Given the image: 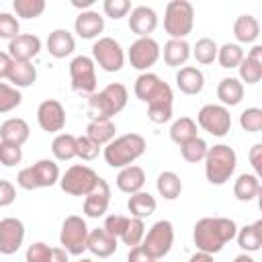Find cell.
I'll use <instances>...</instances> for the list:
<instances>
[{
  "label": "cell",
  "mask_w": 262,
  "mask_h": 262,
  "mask_svg": "<svg viewBox=\"0 0 262 262\" xmlns=\"http://www.w3.org/2000/svg\"><path fill=\"white\" fill-rule=\"evenodd\" d=\"M23 160V147L8 143V141H0V164L6 168H12L16 164H20Z\"/></svg>",
  "instance_id": "bcb514c9"
},
{
  "label": "cell",
  "mask_w": 262,
  "mask_h": 262,
  "mask_svg": "<svg viewBox=\"0 0 262 262\" xmlns=\"http://www.w3.org/2000/svg\"><path fill=\"white\" fill-rule=\"evenodd\" d=\"M156 188H158V194L166 201H176L182 192V180L176 172L172 170H164L158 174V180H156Z\"/></svg>",
  "instance_id": "e575fe53"
},
{
  "label": "cell",
  "mask_w": 262,
  "mask_h": 262,
  "mask_svg": "<svg viewBox=\"0 0 262 262\" xmlns=\"http://www.w3.org/2000/svg\"><path fill=\"white\" fill-rule=\"evenodd\" d=\"M74 31L80 39H98L104 31V16L96 10H84L74 20Z\"/></svg>",
  "instance_id": "d6986e66"
},
{
  "label": "cell",
  "mask_w": 262,
  "mask_h": 262,
  "mask_svg": "<svg viewBox=\"0 0 262 262\" xmlns=\"http://www.w3.org/2000/svg\"><path fill=\"white\" fill-rule=\"evenodd\" d=\"M174 80H176V88L182 94H188V96H194V94H199L205 88V76L194 66H182L176 72Z\"/></svg>",
  "instance_id": "44dd1931"
},
{
  "label": "cell",
  "mask_w": 262,
  "mask_h": 262,
  "mask_svg": "<svg viewBox=\"0 0 262 262\" xmlns=\"http://www.w3.org/2000/svg\"><path fill=\"white\" fill-rule=\"evenodd\" d=\"M102 90L108 94V98L113 100V104H115L117 111L121 113V111L125 108V104H127V98H129V92H127L125 84H121V82H113V84L104 86Z\"/></svg>",
  "instance_id": "f907efd6"
},
{
  "label": "cell",
  "mask_w": 262,
  "mask_h": 262,
  "mask_svg": "<svg viewBox=\"0 0 262 262\" xmlns=\"http://www.w3.org/2000/svg\"><path fill=\"white\" fill-rule=\"evenodd\" d=\"M37 123L47 133H59L66 127V108L59 100L47 98L37 108Z\"/></svg>",
  "instance_id": "9a60e30c"
},
{
  "label": "cell",
  "mask_w": 262,
  "mask_h": 262,
  "mask_svg": "<svg viewBox=\"0 0 262 262\" xmlns=\"http://www.w3.org/2000/svg\"><path fill=\"white\" fill-rule=\"evenodd\" d=\"M129 31L139 37H149L158 27V14L149 6H135L129 14Z\"/></svg>",
  "instance_id": "ac0fdd59"
},
{
  "label": "cell",
  "mask_w": 262,
  "mask_h": 262,
  "mask_svg": "<svg viewBox=\"0 0 262 262\" xmlns=\"http://www.w3.org/2000/svg\"><path fill=\"white\" fill-rule=\"evenodd\" d=\"M70 84L72 90L78 94H92L96 92L98 80H96V66L92 57L88 55H76L70 61Z\"/></svg>",
  "instance_id": "8fae6325"
},
{
  "label": "cell",
  "mask_w": 262,
  "mask_h": 262,
  "mask_svg": "<svg viewBox=\"0 0 262 262\" xmlns=\"http://www.w3.org/2000/svg\"><path fill=\"white\" fill-rule=\"evenodd\" d=\"M239 127L248 133H258L262 131V108L250 106L239 115Z\"/></svg>",
  "instance_id": "f6af8a7d"
},
{
  "label": "cell",
  "mask_w": 262,
  "mask_h": 262,
  "mask_svg": "<svg viewBox=\"0 0 262 262\" xmlns=\"http://www.w3.org/2000/svg\"><path fill=\"white\" fill-rule=\"evenodd\" d=\"M119 248V239L117 237H111L102 227H96V229H90L88 231V242H86V250L92 252L94 256L98 258H108L117 252Z\"/></svg>",
  "instance_id": "ffe728a7"
},
{
  "label": "cell",
  "mask_w": 262,
  "mask_h": 262,
  "mask_svg": "<svg viewBox=\"0 0 262 262\" xmlns=\"http://www.w3.org/2000/svg\"><path fill=\"white\" fill-rule=\"evenodd\" d=\"M115 133H117V127L113 123V119H102V121H90L86 125V137L90 141H94L98 147L111 143L115 139Z\"/></svg>",
  "instance_id": "d6a6232c"
},
{
  "label": "cell",
  "mask_w": 262,
  "mask_h": 262,
  "mask_svg": "<svg viewBox=\"0 0 262 262\" xmlns=\"http://www.w3.org/2000/svg\"><path fill=\"white\" fill-rule=\"evenodd\" d=\"M31 137V127L20 117H10L0 125V141H8L14 145H25Z\"/></svg>",
  "instance_id": "7402d4cb"
},
{
  "label": "cell",
  "mask_w": 262,
  "mask_h": 262,
  "mask_svg": "<svg viewBox=\"0 0 262 262\" xmlns=\"http://www.w3.org/2000/svg\"><path fill=\"white\" fill-rule=\"evenodd\" d=\"M145 137L139 135V133H125V135H119L115 137L111 143L104 145L102 149V156H104V162L111 166V168H125V166H131L135 160H139L143 154H145Z\"/></svg>",
  "instance_id": "7a4b0ae2"
},
{
  "label": "cell",
  "mask_w": 262,
  "mask_h": 262,
  "mask_svg": "<svg viewBox=\"0 0 262 262\" xmlns=\"http://www.w3.org/2000/svg\"><path fill=\"white\" fill-rule=\"evenodd\" d=\"M16 199V186L10 180H0V209L12 205Z\"/></svg>",
  "instance_id": "db71d44e"
},
{
  "label": "cell",
  "mask_w": 262,
  "mask_h": 262,
  "mask_svg": "<svg viewBox=\"0 0 262 262\" xmlns=\"http://www.w3.org/2000/svg\"><path fill=\"white\" fill-rule=\"evenodd\" d=\"M45 45H47L49 55H53L55 59H63V57H68V55L74 53V49H76V39H74V35H72L70 31H66V29H55V31L49 33Z\"/></svg>",
  "instance_id": "d4e9b609"
},
{
  "label": "cell",
  "mask_w": 262,
  "mask_h": 262,
  "mask_svg": "<svg viewBox=\"0 0 262 262\" xmlns=\"http://www.w3.org/2000/svg\"><path fill=\"white\" fill-rule=\"evenodd\" d=\"M12 68V57L6 51H0V80L8 78V72Z\"/></svg>",
  "instance_id": "6f0895ef"
},
{
  "label": "cell",
  "mask_w": 262,
  "mask_h": 262,
  "mask_svg": "<svg viewBox=\"0 0 262 262\" xmlns=\"http://www.w3.org/2000/svg\"><path fill=\"white\" fill-rule=\"evenodd\" d=\"M196 127L207 131L213 137H225L231 129V115L229 108L223 104H205L196 115Z\"/></svg>",
  "instance_id": "7c38bea8"
},
{
  "label": "cell",
  "mask_w": 262,
  "mask_h": 262,
  "mask_svg": "<svg viewBox=\"0 0 262 262\" xmlns=\"http://www.w3.org/2000/svg\"><path fill=\"white\" fill-rule=\"evenodd\" d=\"M203 162H205L207 180L215 186H221L233 176L235 166H237V156L233 147H229L227 143H217L207 149V156Z\"/></svg>",
  "instance_id": "3957f363"
},
{
  "label": "cell",
  "mask_w": 262,
  "mask_h": 262,
  "mask_svg": "<svg viewBox=\"0 0 262 262\" xmlns=\"http://www.w3.org/2000/svg\"><path fill=\"white\" fill-rule=\"evenodd\" d=\"M78 262H94V260H90V258H82V260H78Z\"/></svg>",
  "instance_id": "be15d7a7"
},
{
  "label": "cell",
  "mask_w": 262,
  "mask_h": 262,
  "mask_svg": "<svg viewBox=\"0 0 262 262\" xmlns=\"http://www.w3.org/2000/svg\"><path fill=\"white\" fill-rule=\"evenodd\" d=\"M194 27V6L188 0H170L164 10V31L170 39H184Z\"/></svg>",
  "instance_id": "5b68a950"
},
{
  "label": "cell",
  "mask_w": 262,
  "mask_h": 262,
  "mask_svg": "<svg viewBox=\"0 0 262 262\" xmlns=\"http://www.w3.org/2000/svg\"><path fill=\"white\" fill-rule=\"evenodd\" d=\"M188 262H215V258L211 254H205V252H194L188 258Z\"/></svg>",
  "instance_id": "680465c9"
},
{
  "label": "cell",
  "mask_w": 262,
  "mask_h": 262,
  "mask_svg": "<svg viewBox=\"0 0 262 262\" xmlns=\"http://www.w3.org/2000/svg\"><path fill=\"white\" fill-rule=\"evenodd\" d=\"M233 37L239 43H256L260 37V23L252 14H239L233 23Z\"/></svg>",
  "instance_id": "83f0119b"
},
{
  "label": "cell",
  "mask_w": 262,
  "mask_h": 262,
  "mask_svg": "<svg viewBox=\"0 0 262 262\" xmlns=\"http://www.w3.org/2000/svg\"><path fill=\"white\" fill-rule=\"evenodd\" d=\"M100 176L86 164H74L59 176V186L66 194L72 196H86L98 184Z\"/></svg>",
  "instance_id": "8992f818"
},
{
  "label": "cell",
  "mask_w": 262,
  "mask_h": 262,
  "mask_svg": "<svg viewBox=\"0 0 262 262\" xmlns=\"http://www.w3.org/2000/svg\"><path fill=\"white\" fill-rule=\"evenodd\" d=\"M12 10L20 18H37L45 10V0H12Z\"/></svg>",
  "instance_id": "b9f144b4"
},
{
  "label": "cell",
  "mask_w": 262,
  "mask_h": 262,
  "mask_svg": "<svg viewBox=\"0 0 262 262\" xmlns=\"http://www.w3.org/2000/svg\"><path fill=\"white\" fill-rule=\"evenodd\" d=\"M92 61L100 70L115 74L121 72L125 66V51L121 43L113 37H98L92 45Z\"/></svg>",
  "instance_id": "9c48e42d"
},
{
  "label": "cell",
  "mask_w": 262,
  "mask_h": 262,
  "mask_svg": "<svg viewBox=\"0 0 262 262\" xmlns=\"http://www.w3.org/2000/svg\"><path fill=\"white\" fill-rule=\"evenodd\" d=\"M143 235H145V223L143 219H135V217H129L127 221V227L123 231V235L119 237L125 246L129 248H135V246H141L143 242Z\"/></svg>",
  "instance_id": "60d3db41"
},
{
  "label": "cell",
  "mask_w": 262,
  "mask_h": 262,
  "mask_svg": "<svg viewBox=\"0 0 262 262\" xmlns=\"http://www.w3.org/2000/svg\"><path fill=\"white\" fill-rule=\"evenodd\" d=\"M172 244H174V225L168 219H160L145 231L141 248L151 260H162L164 256L170 254Z\"/></svg>",
  "instance_id": "52a82bcc"
},
{
  "label": "cell",
  "mask_w": 262,
  "mask_h": 262,
  "mask_svg": "<svg viewBox=\"0 0 262 262\" xmlns=\"http://www.w3.org/2000/svg\"><path fill=\"white\" fill-rule=\"evenodd\" d=\"M98 154H100V147L94 141H90L86 135L76 137V158H80L84 162H92L98 158Z\"/></svg>",
  "instance_id": "7dc6e473"
},
{
  "label": "cell",
  "mask_w": 262,
  "mask_h": 262,
  "mask_svg": "<svg viewBox=\"0 0 262 262\" xmlns=\"http://www.w3.org/2000/svg\"><path fill=\"white\" fill-rule=\"evenodd\" d=\"M92 4H94V0H72V6H74V8H80L82 12H84V10H90Z\"/></svg>",
  "instance_id": "94428289"
},
{
  "label": "cell",
  "mask_w": 262,
  "mask_h": 262,
  "mask_svg": "<svg viewBox=\"0 0 262 262\" xmlns=\"http://www.w3.org/2000/svg\"><path fill=\"white\" fill-rule=\"evenodd\" d=\"M127 262H154L145 250L141 246H135V248H129V254H127Z\"/></svg>",
  "instance_id": "9f6ffc18"
},
{
  "label": "cell",
  "mask_w": 262,
  "mask_h": 262,
  "mask_svg": "<svg viewBox=\"0 0 262 262\" xmlns=\"http://www.w3.org/2000/svg\"><path fill=\"white\" fill-rule=\"evenodd\" d=\"M196 133H199V131H196V121L190 119V117H180V119H176V121L172 123V127H170V139H172L176 145H182V143L194 139Z\"/></svg>",
  "instance_id": "8d00e7d4"
},
{
  "label": "cell",
  "mask_w": 262,
  "mask_h": 262,
  "mask_svg": "<svg viewBox=\"0 0 262 262\" xmlns=\"http://www.w3.org/2000/svg\"><path fill=\"white\" fill-rule=\"evenodd\" d=\"M102 12L108 18L119 20V18H123L131 12V2L129 0H104L102 2Z\"/></svg>",
  "instance_id": "681fc988"
},
{
  "label": "cell",
  "mask_w": 262,
  "mask_h": 262,
  "mask_svg": "<svg viewBox=\"0 0 262 262\" xmlns=\"http://www.w3.org/2000/svg\"><path fill=\"white\" fill-rule=\"evenodd\" d=\"M237 225L229 217H203L194 223L192 239L199 252L205 254H217L223 250V246L231 239H235Z\"/></svg>",
  "instance_id": "6da1fadb"
},
{
  "label": "cell",
  "mask_w": 262,
  "mask_h": 262,
  "mask_svg": "<svg viewBox=\"0 0 262 262\" xmlns=\"http://www.w3.org/2000/svg\"><path fill=\"white\" fill-rule=\"evenodd\" d=\"M217 98L221 100V104L227 106H237L244 98V84L237 78H221V82L217 84Z\"/></svg>",
  "instance_id": "f546056e"
},
{
  "label": "cell",
  "mask_w": 262,
  "mask_h": 262,
  "mask_svg": "<svg viewBox=\"0 0 262 262\" xmlns=\"http://www.w3.org/2000/svg\"><path fill=\"white\" fill-rule=\"evenodd\" d=\"M248 59H254V61H260L262 63V45H254L250 51H248V55H246Z\"/></svg>",
  "instance_id": "91938a15"
},
{
  "label": "cell",
  "mask_w": 262,
  "mask_h": 262,
  "mask_svg": "<svg viewBox=\"0 0 262 262\" xmlns=\"http://www.w3.org/2000/svg\"><path fill=\"white\" fill-rule=\"evenodd\" d=\"M147 119L156 125H164L172 119V104L166 102H156V104H147Z\"/></svg>",
  "instance_id": "816d5d0a"
},
{
  "label": "cell",
  "mask_w": 262,
  "mask_h": 262,
  "mask_svg": "<svg viewBox=\"0 0 262 262\" xmlns=\"http://www.w3.org/2000/svg\"><path fill=\"white\" fill-rule=\"evenodd\" d=\"M20 35V23L14 14L10 12H0V39L12 41L14 37Z\"/></svg>",
  "instance_id": "c3c4849f"
},
{
  "label": "cell",
  "mask_w": 262,
  "mask_h": 262,
  "mask_svg": "<svg viewBox=\"0 0 262 262\" xmlns=\"http://www.w3.org/2000/svg\"><path fill=\"white\" fill-rule=\"evenodd\" d=\"M244 57H246V53H244L242 45H237V43H223L221 47H217V61L225 70L237 68Z\"/></svg>",
  "instance_id": "74e56055"
},
{
  "label": "cell",
  "mask_w": 262,
  "mask_h": 262,
  "mask_svg": "<svg viewBox=\"0 0 262 262\" xmlns=\"http://www.w3.org/2000/svg\"><path fill=\"white\" fill-rule=\"evenodd\" d=\"M237 72H239V82L244 84H258L262 80V63L260 61H254V59H248L244 57L242 63L237 66Z\"/></svg>",
  "instance_id": "ee69618b"
},
{
  "label": "cell",
  "mask_w": 262,
  "mask_h": 262,
  "mask_svg": "<svg viewBox=\"0 0 262 262\" xmlns=\"http://www.w3.org/2000/svg\"><path fill=\"white\" fill-rule=\"evenodd\" d=\"M59 166L55 160H49V158H43V160H37L33 166H27L23 168L18 174H16V184L25 190H37V188H51L53 184L59 182Z\"/></svg>",
  "instance_id": "277c9868"
},
{
  "label": "cell",
  "mask_w": 262,
  "mask_h": 262,
  "mask_svg": "<svg viewBox=\"0 0 262 262\" xmlns=\"http://www.w3.org/2000/svg\"><path fill=\"white\" fill-rule=\"evenodd\" d=\"M51 154L57 162H70L76 158V135L72 133H57L51 141Z\"/></svg>",
  "instance_id": "d590c367"
},
{
  "label": "cell",
  "mask_w": 262,
  "mask_h": 262,
  "mask_svg": "<svg viewBox=\"0 0 262 262\" xmlns=\"http://www.w3.org/2000/svg\"><path fill=\"white\" fill-rule=\"evenodd\" d=\"M235 239H237V246L246 254L258 252L262 248V219H258V221H254V223L244 225L242 229H237Z\"/></svg>",
  "instance_id": "4316f807"
},
{
  "label": "cell",
  "mask_w": 262,
  "mask_h": 262,
  "mask_svg": "<svg viewBox=\"0 0 262 262\" xmlns=\"http://www.w3.org/2000/svg\"><path fill=\"white\" fill-rule=\"evenodd\" d=\"M88 225L84 217L80 215H68L61 223L59 231V244L70 256H82L86 252V242H88Z\"/></svg>",
  "instance_id": "30bf717a"
},
{
  "label": "cell",
  "mask_w": 262,
  "mask_h": 262,
  "mask_svg": "<svg viewBox=\"0 0 262 262\" xmlns=\"http://www.w3.org/2000/svg\"><path fill=\"white\" fill-rule=\"evenodd\" d=\"M20 102H23L20 90L10 86V84H6V82H0V115L14 111Z\"/></svg>",
  "instance_id": "7bdbcfd3"
},
{
  "label": "cell",
  "mask_w": 262,
  "mask_h": 262,
  "mask_svg": "<svg viewBox=\"0 0 262 262\" xmlns=\"http://www.w3.org/2000/svg\"><path fill=\"white\" fill-rule=\"evenodd\" d=\"M41 51V39L33 33H20L12 41H8V55L12 61H31Z\"/></svg>",
  "instance_id": "e0dca14e"
},
{
  "label": "cell",
  "mask_w": 262,
  "mask_h": 262,
  "mask_svg": "<svg viewBox=\"0 0 262 262\" xmlns=\"http://www.w3.org/2000/svg\"><path fill=\"white\" fill-rule=\"evenodd\" d=\"M162 55H164L166 66H170V68H180V66H184V63L188 61V57H190V45L186 43V39H168V41L164 43Z\"/></svg>",
  "instance_id": "f1b7e54d"
},
{
  "label": "cell",
  "mask_w": 262,
  "mask_h": 262,
  "mask_svg": "<svg viewBox=\"0 0 262 262\" xmlns=\"http://www.w3.org/2000/svg\"><path fill=\"white\" fill-rule=\"evenodd\" d=\"M133 92H135V96H137L141 102H147V104H156V102L172 104V100H174V94H172L170 84H166V82H164L158 74H154V72H143V74H139L137 80H135Z\"/></svg>",
  "instance_id": "ba28073f"
},
{
  "label": "cell",
  "mask_w": 262,
  "mask_h": 262,
  "mask_svg": "<svg viewBox=\"0 0 262 262\" xmlns=\"http://www.w3.org/2000/svg\"><path fill=\"white\" fill-rule=\"evenodd\" d=\"M207 149H209L207 141L196 135L194 139H190V141H186V143L180 145V156H182V160L188 162V164H199V162L205 160Z\"/></svg>",
  "instance_id": "ab89813d"
},
{
  "label": "cell",
  "mask_w": 262,
  "mask_h": 262,
  "mask_svg": "<svg viewBox=\"0 0 262 262\" xmlns=\"http://www.w3.org/2000/svg\"><path fill=\"white\" fill-rule=\"evenodd\" d=\"M233 262H256V260L252 258V254H246V252H242V254H237V256L233 258Z\"/></svg>",
  "instance_id": "6125c7cd"
},
{
  "label": "cell",
  "mask_w": 262,
  "mask_h": 262,
  "mask_svg": "<svg viewBox=\"0 0 262 262\" xmlns=\"http://www.w3.org/2000/svg\"><path fill=\"white\" fill-rule=\"evenodd\" d=\"M108 205H111V186L104 178H100L98 184L92 188V192H88L84 196V207L82 209H84L86 217L98 219L108 211Z\"/></svg>",
  "instance_id": "2e32d148"
},
{
  "label": "cell",
  "mask_w": 262,
  "mask_h": 262,
  "mask_svg": "<svg viewBox=\"0 0 262 262\" xmlns=\"http://www.w3.org/2000/svg\"><path fill=\"white\" fill-rule=\"evenodd\" d=\"M190 55L196 59V63L209 66L217 59V43L211 37H201L194 43V47H190Z\"/></svg>",
  "instance_id": "f35d334b"
},
{
  "label": "cell",
  "mask_w": 262,
  "mask_h": 262,
  "mask_svg": "<svg viewBox=\"0 0 262 262\" xmlns=\"http://www.w3.org/2000/svg\"><path fill=\"white\" fill-rule=\"evenodd\" d=\"M6 80L10 82V86H14L18 90L20 88H29L37 80V70H35V66L31 61H12V68H10Z\"/></svg>",
  "instance_id": "1f68e13d"
},
{
  "label": "cell",
  "mask_w": 262,
  "mask_h": 262,
  "mask_svg": "<svg viewBox=\"0 0 262 262\" xmlns=\"http://www.w3.org/2000/svg\"><path fill=\"white\" fill-rule=\"evenodd\" d=\"M160 55H162V49L154 37H139L127 49V59H129L131 68L139 70L141 74L149 72V68H154L158 63Z\"/></svg>",
  "instance_id": "4fadbf2b"
},
{
  "label": "cell",
  "mask_w": 262,
  "mask_h": 262,
  "mask_svg": "<svg viewBox=\"0 0 262 262\" xmlns=\"http://www.w3.org/2000/svg\"><path fill=\"white\" fill-rule=\"evenodd\" d=\"M127 221H129V217L113 213V215H106V217H104V225H102V229H104L111 237H117V239H119V237L123 235L125 227H127Z\"/></svg>",
  "instance_id": "f5cc1de1"
},
{
  "label": "cell",
  "mask_w": 262,
  "mask_h": 262,
  "mask_svg": "<svg viewBox=\"0 0 262 262\" xmlns=\"http://www.w3.org/2000/svg\"><path fill=\"white\" fill-rule=\"evenodd\" d=\"M25 242V223L16 217L0 219V254L12 256Z\"/></svg>",
  "instance_id": "5bb4252c"
},
{
  "label": "cell",
  "mask_w": 262,
  "mask_h": 262,
  "mask_svg": "<svg viewBox=\"0 0 262 262\" xmlns=\"http://www.w3.org/2000/svg\"><path fill=\"white\" fill-rule=\"evenodd\" d=\"M117 188L125 194H135L139 190H143V184H145V170L141 166H125L119 170L117 174Z\"/></svg>",
  "instance_id": "603a6c76"
},
{
  "label": "cell",
  "mask_w": 262,
  "mask_h": 262,
  "mask_svg": "<svg viewBox=\"0 0 262 262\" xmlns=\"http://www.w3.org/2000/svg\"><path fill=\"white\" fill-rule=\"evenodd\" d=\"M156 207H158L156 196H151L145 190H139L135 194H129L127 209H129L131 217H135V219H147L149 215L156 213Z\"/></svg>",
  "instance_id": "4dcf8cb0"
},
{
  "label": "cell",
  "mask_w": 262,
  "mask_h": 262,
  "mask_svg": "<svg viewBox=\"0 0 262 262\" xmlns=\"http://www.w3.org/2000/svg\"><path fill=\"white\" fill-rule=\"evenodd\" d=\"M117 106L113 104V100L108 98V94L104 90L100 92H92L88 96V115L90 121H102V119H113L117 115Z\"/></svg>",
  "instance_id": "484cf974"
},
{
  "label": "cell",
  "mask_w": 262,
  "mask_h": 262,
  "mask_svg": "<svg viewBox=\"0 0 262 262\" xmlns=\"http://www.w3.org/2000/svg\"><path fill=\"white\" fill-rule=\"evenodd\" d=\"M154 262H160V260H154Z\"/></svg>",
  "instance_id": "e7e4bbea"
},
{
  "label": "cell",
  "mask_w": 262,
  "mask_h": 262,
  "mask_svg": "<svg viewBox=\"0 0 262 262\" xmlns=\"http://www.w3.org/2000/svg\"><path fill=\"white\" fill-rule=\"evenodd\" d=\"M250 164L254 168V174L260 176V172H262V143H254L250 147Z\"/></svg>",
  "instance_id": "11a10c76"
},
{
  "label": "cell",
  "mask_w": 262,
  "mask_h": 262,
  "mask_svg": "<svg viewBox=\"0 0 262 262\" xmlns=\"http://www.w3.org/2000/svg\"><path fill=\"white\" fill-rule=\"evenodd\" d=\"M27 262H70V254L59 246L51 248L45 242H35L25 252Z\"/></svg>",
  "instance_id": "cb8c5ba5"
},
{
  "label": "cell",
  "mask_w": 262,
  "mask_h": 262,
  "mask_svg": "<svg viewBox=\"0 0 262 262\" xmlns=\"http://www.w3.org/2000/svg\"><path fill=\"white\" fill-rule=\"evenodd\" d=\"M262 186H260V176L256 174H239L237 180L233 182V194L237 201L242 203H250L252 199H256L260 194Z\"/></svg>",
  "instance_id": "836d02e7"
}]
</instances>
